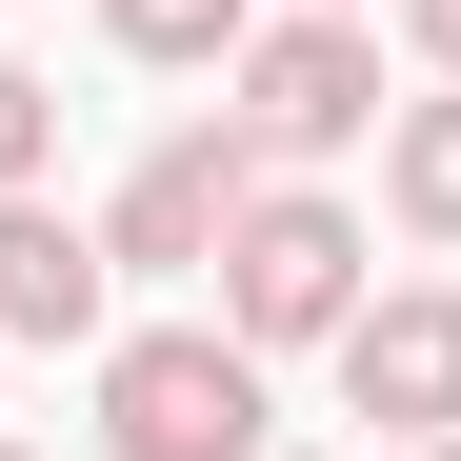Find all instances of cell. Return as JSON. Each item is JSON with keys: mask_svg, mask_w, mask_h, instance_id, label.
<instances>
[{"mask_svg": "<svg viewBox=\"0 0 461 461\" xmlns=\"http://www.w3.org/2000/svg\"><path fill=\"white\" fill-rule=\"evenodd\" d=\"M321 361H341V402H361V421L441 441V421H461V281H361V321H341Z\"/></svg>", "mask_w": 461, "mask_h": 461, "instance_id": "6", "label": "cell"}, {"mask_svg": "<svg viewBox=\"0 0 461 461\" xmlns=\"http://www.w3.org/2000/svg\"><path fill=\"white\" fill-rule=\"evenodd\" d=\"M221 101H241V140L281 181H321L381 140V21H321V0H261V41L221 60Z\"/></svg>", "mask_w": 461, "mask_h": 461, "instance_id": "1", "label": "cell"}, {"mask_svg": "<svg viewBox=\"0 0 461 461\" xmlns=\"http://www.w3.org/2000/svg\"><path fill=\"white\" fill-rule=\"evenodd\" d=\"M381 221H402V241H461V81L381 121Z\"/></svg>", "mask_w": 461, "mask_h": 461, "instance_id": "7", "label": "cell"}, {"mask_svg": "<svg viewBox=\"0 0 461 461\" xmlns=\"http://www.w3.org/2000/svg\"><path fill=\"white\" fill-rule=\"evenodd\" d=\"M0 461H41V441H0Z\"/></svg>", "mask_w": 461, "mask_h": 461, "instance_id": "13", "label": "cell"}, {"mask_svg": "<svg viewBox=\"0 0 461 461\" xmlns=\"http://www.w3.org/2000/svg\"><path fill=\"white\" fill-rule=\"evenodd\" d=\"M361 281H381V241H361V201H321V181H261L241 221H221V321H241L261 361L281 341H341Z\"/></svg>", "mask_w": 461, "mask_h": 461, "instance_id": "3", "label": "cell"}, {"mask_svg": "<svg viewBox=\"0 0 461 461\" xmlns=\"http://www.w3.org/2000/svg\"><path fill=\"white\" fill-rule=\"evenodd\" d=\"M321 21H381V0H321Z\"/></svg>", "mask_w": 461, "mask_h": 461, "instance_id": "12", "label": "cell"}, {"mask_svg": "<svg viewBox=\"0 0 461 461\" xmlns=\"http://www.w3.org/2000/svg\"><path fill=\"white\" fill-rule=\"evenodd\" d=\"M402 41H421V60H441V81H461V0H402Z\"/></svg>", "mask_w": 461, "mask_h": 461, "instance_id": "10", "label": "cell"}, {"mask_svg": "<svg viewBox=\"0 0 461 461\" xmlns=\"http://www.w3.org/2000/svg\"><path fill=\"white\" fill-rule=\"evenodd\" d=\"M261 181H281V161L241 140V101H221V121H161V140L121 161V201H101L121 281H221V221H241Z\"/></svg>", "mask_w": 461, "mask_h": 461, "instance_id": "4", "label": "cell"}, {"mask_svg": "<svg viewBox=\"0 0 461 461\" xmlns=\"http://www.w3.org/2000/svg\"><path fill=\"white\" fill-rule=\"evenodd\" d=\"M261 461H301V441H261Z\"/></svg>", "mask_w": 461, "mask_h": 461, "instance_id": "14", "label": "cell"}, {"mask_svg": "<svg viewBox=\"0 0 461 461\" xmlns=\"http://www.w3.org/2000/svg\"><path fill=\"white\" fill-rule=\"evenodd\" d=\"M101 41H121V60H161V81H221V60L261 41V0H101Z\"/></svg>", "mask_w": 461, "mask_h": 461, "instance_id": "8", "label": "cell"}, {"mask_svg": "<svg viewBox=\"0 0 461 461\" xmlns=\"http://www.w3.org/2000/svg\"><path fill=\"white\" fill-rule=\"evenodd\" d=\"M41 161H60V81H41V60H0V201H21Z\"/></svg>", "mask_w": 461, "mask_h": 461, "instance_id": "9", "label": "cell"}, {"mask_svg": "<svg viewBox=\"0 0 461 461\" xmlns=\"http://www.w3.org/2000/svg\"><path fill=\"white\" fill-rule=\"evenodd\" d=\"M101 461H261V341L241 321L101 341Z\"/></svg>", "mask_w": 461, "mask_h": 461, "instance_id": "2", "label": "cell"}, {"mask_svg": "<svg viewBox=\"0 0 461 461\" xmlns=\"http://www.w3.org/2000/svg\"><path fill=\"white\" fill-rule=\"evenodd\" d=\"M402 461H461V421H441V441H402Z\"/></svg>", "mask_w": 461, "mask_h": 461, "instance_id": "11", "label": "cell"}, {"mask_svg": "<svg viewBox=\"0 0 461 461\" xmlns=\"http://www.w3.org/2000/svg\"><path fill=\"white\" fill-rule=\"evenodd\" d=\"M0 341H41V361H101V341H121V241L60 221L41 181L0 201Z\"/></svg>", "mask_w": 461, "mask_h": 461, "instance_id": "5", "label": "cell"}]
</instances>
